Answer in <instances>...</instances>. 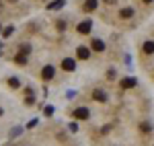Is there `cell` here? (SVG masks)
Here are the masks:
<instances>
[{"instance_id": "7402d4cb", "label": "cell", "mask_w": 154, "mask_h": 146, "mask_svg": "<svg viewBox=\"0 0 154 146\" xmlns=\"http://www.w3.org/2000/svg\"><path fill=\"white\" fill-rule=\"evenodd\" d=\"M0 115H2V109H0Z\"/></svg>"}, {"instance_id": "7c38bea8", "label": "cell", "mask_w": 154, "mask_h": 146, "mask_svg": "<svg viewBox=\"0 0 154 146\" xmlns=\"http://www.w3.org/2000/svg\"><path fill=\"white\" fill-rule=\"evenodd\" d=\"M131 14H134L131 8H121V12H119V17H121V19H130Z\"/></svg>"}, {"instance_id": "8992f818", "label": "cell", "mask_w": 154, "mask_h": 146, "mask_svg": "<svg viewBox=\"0 0 154 146\" xmlns=\"http://www.w3.org/2000/svg\"><path fill=\"white\" fill-rule=\"evenodd\" d=\"M93 51H105V43L101 41V39H93Z\"/></svg>"}, {"instance_id": "44dd1931", "label": "cell", "mask_w": 154, "mask_h": 146, "mask_svg": "<svg viewBox=\"0 0 154 146\" xmlns=\"http://www.w3.org/2000/svg\"><path fill=\"white\" fill-rule=\"evenodd\" d=\"M0 8H2V2H0Z\"/></svg>"}, {"instance_id": "e0dca14e", "label": "cell", "mask_w": 154, "mask_h": 146, "mask_svg": "<svg viewBox=\"0 0 154 146\" xmlns=\"http://www.w3.org/2000/svg\"><path fill=\"white\" fill-rule=\"evenodd\" d=\"M29 49H31L29 45H21V51H23V54H29Z\"/></svg>"}, {"instance_id": "ac0fdd59", "label": "cell", "mask_w": 154, "mask_h": 146, "mask_svg": "<svg viewBox=\"0 0 154 146\" xmlns=\"http://www.w3.org/2000/svg\"><path fill=\"white\" fill-rule=\"evenodd\" d=\"M54 113V107H45V115H51Z\"/></svg>"}, {"instance_id": "4fadbf2b", "label": "cell", "mask_w": 154, "mask_h": 146, "mask_svg": "<svg viewBox=\"0 0 154 146\" xmlns=\"http://www.w3.org/2000/svg\"><path fill=\"white\" fill-rule=\"evenodd\" d=\"M25 62H27V54H23V51H21V54L17 56V64H25Z\"/></svg>"}, {"instance_id": "ffe728a7", "label": "cell", "mask_w": 154, "mask_h": 146, "mask_svg": "<svg viewBox=\"0 0 154 146\" xmlns=\"http://www.w3.org/2000/svg\"><path fill=\"white\" fill-rule=\"evenodd\" d=\"M144 2H146V4H150V2H154V0H144Z\"/></svg>"}, {"instance_id": "ba28073f", "label": "cell", "mask_w": 154, "mask_h": 146, "mask_svg": "<svg viewBox=\"0 0 154 146\" xmlns=\"http://www.w3.org/2000/svg\"><path fill=\"white\" fill-rule=\"evenodd\" d=\"M64 2H66V0H56V2L48 4V8H49V11H58V8H62V6H64Z\"/></svg>"}, {"instance_id": "3957f363", "label": "cell", "mask_w": 154, "mask_h": 146, "mask_svg": "<svg viewBox=\"0 0 154 146\" xmlns=\"http://www.w3.org/2000/svg\"><path fill=\"white\" fill-rule=\"evenodd\" d=\"M91 29H93V23L91 21H82V23L78 25V33H82V35L91 33Z\"/></svg>"}, {"instance_id": "5b68a950", "label": "cell", "mask_w": 154, "mask_h": 146, "mask_svg": "<svg viewBox=\"0 0 154 146\" xmlns=\"http://www.w3.org/2000/svg\"><path fill=\"white\" fill-rule=\"evenodd\" d=\"M93 99H95V101H99V103H105V101H107V95L101 91V89H97L95 93H93Z\"/></svg>"}, {"instance_id": "30bf717a", "label": "cell", "mask_w": 154, "mask_h": 146, "mask_svg": "<svg viewBox=\"0 0 154 146\" xmlns=\"http://www.w3.org/2000/svg\"><path fill=\"white\" fill-rule=\"evenodd\" d=\"M144 54H154V41H146L144 43Z\"/></svg>"}, {"instance_id": "6da1fadb", "label": "cell", "mask_w": 154, "mask_h": 146, "mask_svg": "<svg viewBox=\"0 0 154 146\" xmlns=\"http://www.w3.org/2000/svg\"><path fill=\"white\" fill-rule=\"evenodd\" d=\"M72 117H76V120H88L91 117V111L86 109V107H78V109H74Z\"/></svg>"}, {"instance_id": "5bb4252c", "label": "cell", "mask_w": 154, "mask_h": 146, "mask_svg": "<svg viewBox=\"0 0 154 146\" xmlns=\"http://www.w3.org/2000/svg\"><path fill=\"white\" fill-rule=\"evenodd\" d=\"M8 85H11L12 89H17V86H19V80H17V78H8Z\"/></svg>"}, {"instance_id": "52a82bcc", "label": "cell", "mask_w": 154, "mask_h": 146, "mask_svg": "<svg viewBox=\"0 0 154 146\" xmlns=\"http://www.w3.org/2000/svg\"><path fill=\"white\" fill-rule=\"evenodd\" d=\"M136 85H138L136 78H123V80H121V86H123V89H131V86H136Z\"/></svg>"}, {"instance_id": "7a4b0ae2", "label": "cell", "mask_w": 154, "mask_h": 146, "mask_svg": "<svg viewBox=\"0 0 154 146\" xmlns=\"http://www.w3.org/2000/svg\"><path fill=\"white\" fill-rule=\"evenodd\" d=\"M54 74H56V68H54V66H45V68L41 70V78H43V80H51Z\"/></svg>"}, {"instance_id": "9a60e30c", "label": "cell", "mask_w": 154, "mask_h": 146, "mask_svg": "<svg viewBox=\"0 0 154 146\" xmlns=\"http://www.w3.org/2000/svg\"><path fill=\"white\" fill-rule=\"evenodd\" d=\"M11 33H12V27H6L4 29V37H11Z\"/></svg>"}, {"instance_id": "277c9868", "label": "cell", "mask_w": 154, "mask_h": 146, "mask_svg": "<svg viewBox=\"0 0 154 146\" xmlns=\"http://www.w3.org/2000/svg\"><path fill=\"white\" fill-rule=\"evenodd\" d=\"M62 68H64V70H66V72H72V70H74V68H76V62L72 60V58H66V60L62 62Z\"/></svg>"}, {"instance_id": "d6986e66", "label": "cell", "mask_w": 154, "mask_h": 146, "mask_svg": "<svg viewBox=\"0 0 154 146\" xmlns=\"http://www.w3.org/2000/svg\"><path fill=\"white\" fill-rule=\"evenodd\" d=\"M105 4H113V2H117V0H103Z\"/></svg>"}, {"instance_id": "8fae6325", "label": "cell", "mask_w": 154, "mask_h": 146, "mask_svg": "<svg viewBox=\"0 0 154 146\" xmlns=\"http://www.w3.org/2000/svg\"><path fill=\"white\" fill-rule=\"evenodd\" d=\"M97 8V0H86L84 2V11H95Z\"/></svg>"}, {"instance_id": "9c48e42d", "label": "cell", "mask_w": 154, "mask_h": 146, "mask_svg": "<svg viewBox=\"0 0 154 146\" xmlns=\"http://www.w3.org/2000/svg\"><path fill=\"white\" fill-rule=\"evenodd\" d=\"M88 56H91L88 48H78V58H80V60H86Z\"/></svg>"}, {"instance_id": "2e32d148", "label": "cell", "mask_w": 154, "mask_h": 146, "mask_svg": "<svg viewBox=\"0 0 154 146\" xmlns=\"http://www.w3.org/2000/svg\"><path fill=\"white\" fill-rule=\"evenodd\" d=\"M25 103H27V105H33V103H35V99L31 97V95H29V97H27V101H25Z\"/></svg>"}]
</instances>
